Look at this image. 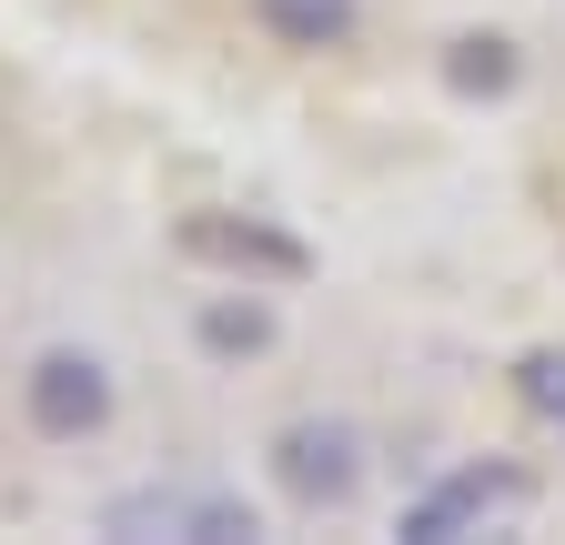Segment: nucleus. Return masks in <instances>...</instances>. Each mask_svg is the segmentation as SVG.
<instances>
[{"instance_id": "obj_1", "label": "nucleus", "mask_w": 565, "mask_h": 545, "mask_svg": "<svg viewBox=\"0 0 565 545\" xmlns=\"http://www.w3.org/2000/svg\"><path fill=\"white\" fill-rule=\"evenodd\" d=\"M263 474H273V495L294 505V515H353L374 485V435L353 425V415H282L263 435Z\"/></svg>"}, {"instance_id": "obj_2", "label": "nucleus", "mask_w": 565, "mask_h": 545, "mask_svg": "<svg viewBox=\"0 0 565 545\" xmlns=\"http://www.w3.org/2000/svg\"><path fill=\"white\" fill-rule=\"evenodd\" d=\"M111 415H121V374H111L102 344H41V354L21 364V425H31L41 445L82 455V445L111 435Z\"/></svg>"}, {"instance_id": "obj_3", "label": "nucleus", "mask_w": 565, "mask_h": 545, "mask_svg": "<svg viewBox=\"0 0 565 545\" xmlns=\"http://www.w3.org/2000/svg\"><path fill=\"white\" fill-rule=\"evenodd\" d=\"M535 505V474L525 464H445L435 485L404 505V545H465V535H494Z\"/></svg>"}, {"instance_id": "obj_4", "label": "nucleus", "mask_w": 565, "mask_h": 545, "mask_svg": "<svg viewBox=\"0 0 565 545\" xmlns=\"http://www.w3.org/2000/svg\"><path fill=\"white\" fill-rule=\"evenodd\" d=\"M102 535H172V545H253L263 515L223 485H131L102 505Z\"/></svg>"}, {"instance_id": "obj_5", "label": "nucleus", "mask_w": 565, "mask_h": 545, "mask_svg": "<svg viewBox=\"0 0 565 545\" xmlns=\"http://www.w3.org/2000/svg\"><path fill=\"white\" fill-rule=\"evenodd\" d=\"M182 253L212 263V272H233V284H303V272H313V253L294 233H273L253 213H192L182 223Z\"/></svg>"}, {"instance_id": "obj_6", "label": "nucleus", "mask_w": 565, "mask_h": 545, "mask_svg": "<svg viewBox=\"0 0 565 545\" xmlns=\"http://www.w3.org/2000/svg\"><path fill=\"white\" fill-rule=\"evenodd\" d=\"M273 344H282V313L263 303V284H223V293L192 303V354H202V364L243 374V364H263Z\"/></svg>"}, {"instance_id": "obj_7", "label": "nucleus", "mask_w": 565, "mask_h": 545, "mask_svg": "<svg viewBox=\"0 0 565 545\" xmlns=\"http://www.w3.org/2000/svg\"><path fill=\"white\" fill-rule=\"evenodd\" d=\"M435 72H445L455 101H505V92L525 82V41H515V31H455Z\"/></svg>"}, {"instance_id": "obj_8", "label": "nucleus", "mask_w": 565, "mask_h": 545, "mask_svg": "<svg viewBox=\"0 0 565 545\" xmlns=\"http://www.w3.org/2000/svg\"><path fill=\"white\" fill-rule=\"evenodd\" d=\"M253 21L282 51H343L353 31H364V0H253Z\"/></svg>"}, {"instance_id": "obj_9", "label": "nucleus", "mask_w": 565, "mask_h": 545, "mask_svg": "<svg viewBox=\"0 0 565 545\" xmlns=\"http://www.w3.org/2000/svg\"><path fill=\"white\" fill-rule=\"evenodd\" d=\"M515 404L545 415V425H565V354H525L515 364Z\"/></svg>"}]
</instances>
